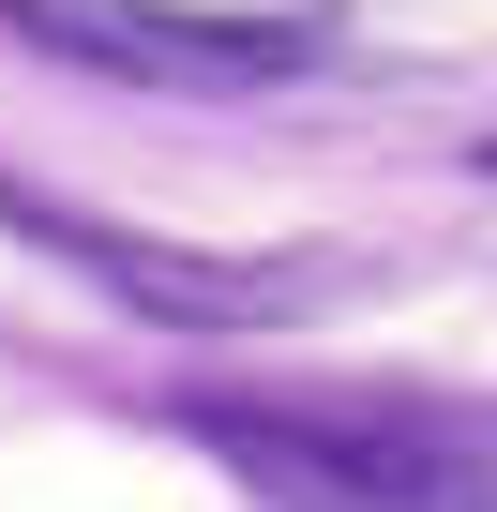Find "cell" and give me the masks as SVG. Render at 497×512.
I'll use <instances>...</instances> for the list:
<instances>
[{"label":"cell","instance_id":"obj_1","mask_svg":"<svg viewBox=\"0 0 497 512\" xmlns=\"http://www.w3.org/2000/svg\"><path fill=\"white\" fill-rule=\"evenodd\" d=\"M196 452H226L272 512H497V452L452 422H347V407H181Z\"/></svg>","mask_w":497,"mask_h":512},{"label":"cell","instance_id":"obj_2","mask_svg":"<svg viewBox=\"0 0 497 512\" xmlns=\"http://www.w3.org/2000/svg\"><path fill=\"white\" fill-rule=\"evenodd\" d=\"M16 31L106 76H166V91H257L287 61H317L302 16H181V0H16Z\"/></svg>","mask_w":497,"mask_h":512},{"label":"cell","instance_id":"obj_3","mask_svg":"<svg viewBox=\"0 0 497 512\" xmlns=\"http://www.w3.org/2000/svg\"><path fill=\"white\" fill-rule=\"evenodd\" d=\"M0 211H16L31 241H61L76 256V272H106L136 317H287V272H226V256H151L136 226H91V211H46V196H0Z\"/></svg>","mask_w":497,"mask_h":512}]
</instances>
